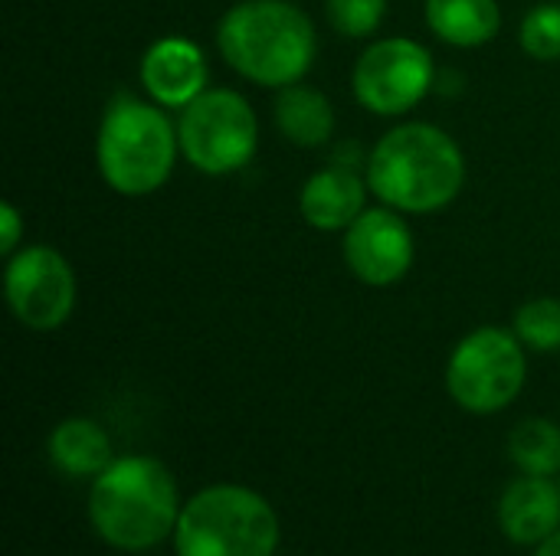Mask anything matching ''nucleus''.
<instances>
[{
    "mask_svg": "<svg viewBox=\"0 0 560 556\" xmlns=\"http://www.w3.org/2000/svg\"><path fill=\"white\" fill-rule=\"evenodd\" d=\"M371 193L400 213L446 210L466 184V157L450 131L430 121L390 128L364 161Z\"/></svg>",
    "mask_w": 560,
    "mask_h": 556,
    "instance_id": "1",
    "label": "nucleus"
},
{
    "mask_svg": "<svg viewBox=\"0 0 560 556\" xmlns=\"http://www.w3.org/2000/svg\"><path fill=\"white\" fill-rule=\"evenodd\" d=\"M217 49L233 72L279 92L308 75L318 33L292 0H240L217 23Z\"/></svg>",
    "mask_w": 560,
    "mask_h": 556,
    "instance_id": "2",
    "label": "nucleus"
},
{
    "mask_svg": "<svg viewBox=\"0 0 560 556\" xmlns=\"http://www.w3.org/2000/svg\"><path fill=\"white\" fill-rule=\"evenodd\" d=\"M180 492L154 456L115 459L89 488V524L115 551L144 554L174 537Z\"/></svg>",
    "mask_w": 560,
    "mask_h": 556,
    "instance_id": "3",
    "label": "nucleus"
},
{
    "mask_svg": "<svg viewBox=\"0 0 560 556\" xmlns=\"http://www.w3.org/2000/svg\"><path fill=\"white\" fill-rule=\"evenodd\" d=\"M180 157L177 125L151 98L115 95L98 121L95 164L118 197H151L158 193Z\"/></svg>",
    "mask_w": 560,
    "mask_h": 556,
    "instance_id": "4",
    "label": "nucleus"
},
{
    "mask_svg": "<svg viewBox=\"0 0 560 556\" xmlns=\"http://www.w3.org/2000/svg\"><path fill=\"white\" fill-rule=\"evenodd\" d=\"M276 508L246 485H210L184 501L174 551L177 556H276L279 551Z\"/></svg>",
    "mask_w": 560,
    "mask_h": 556,
    "instance_id": "5",
    "label": "nucleus"
},
{
    "mask_svg": "<svg viewBox=\"0 0 560 556\" xmlns=\"http://www.w3.org/2000/svg\"><path fill=\"white\" fill-rule=\"evenodd\" d=\"M525 344L509 328H476L469 331L446 360V390L453 403L472 416H492L509 410L528 380Z\"/></svg>",
    "mask_w": 560,
    "mask_h": 556,
    "instance_id": "6",
    "label": "nucleus"
},
{
    "mask_svg": "<svg viewBox=\"0 0 560 556\" xmlns=\"http://www.w3.org/2000/svg\"><path fill=\"white\" fill-rule=\"evenodd\" d=\"M184 161L207 174L226 177L243 170L259 151V118L236 88H207L177 118Z\"/></svg>",
    "mask_w": 560,
    "mask_h": 556,
    "instance_id": "7",
    "label": "nucleus"
},
{
    "mask_svg": "<svg viewBox=\"0 0 560 556\" xmlns=\"http://www.w3.org/2000/svg\"><path fill=\"white\" fill-rule=\"evenodd\" d=\"M436 85V66L423 43L410 36L374 39L354 62L351 88L361 108L381 118L413 111Z\"/></svg>",
    "mask_w": 560,
    "mask_h": 556,
    "instance_id": "8",
    "label": "nucleus"
},
{
    "mask_svg": "<svg viewBox=\"0 0 560 556\" xmlns=\"http://www.w3.org/2000/svg\"><path fill=\"white\" fill-rule=\"evenodd\" d=\"M3 295L13 318L30 331H59L79 301V282L69 259L52 246H23L7 256Z\"/></svg>",
    "mask_w": 560,
    "mask_h": 556,
    "instance_id": "9",
    "label": "nucleus"
},
{
    "mask_svg": "<svg viewBox=\"0 0 560 556\" xmlns=\"http://www.w3.org/2000/svg\"><path fill=\"white\" fill-rule=\"evenodd\" d=\"M341 256L348 272L371 285V288H390L407 279L417 259L413 233L400 210L394 206H368L341 239Z\"/></svg>",
    "mask_w": 560,
    "mask_h": 556,
    "instance_id": "10",
    "label": "nucleus"
},
{
    "mask_svg": "<svg viewBox=\"0 0 560 556\" xmlns=\"http://www.w3.org/2000/svg\"><path fill=\"white\" fill-rule=\"evenodd\" d=\"M138 75L148 98L158 102L161 108H187L210 88L207 52L187 36L154 39L141 56Z\"/></svg>",
    "mask_w": 560,
    "mask_h": 556,
    "instance_id": "11",
    "label": "nucleus"
},
{
    "mask_svg": "<svg viewBox=\"0 0 560 556\" xmlns=\"http://www.w3.org/2000/svg\"><path fill=\"white\" fill-rule=\"evenodd\" d=\"M368 174L358 164L335 161L302 184L299 213L318 233H345L368 210Z\"/></svg>",
    "mask_w": 560,
    "mask_h": 556,
    "instance_id": "12",
    "label": "nucleus"
},
{
    "mask_svg": "<svg viewBox=\"0 0 560 556\" xmlns=\"http://www.w3.org/2000/svg\"><path fill=\"white\" fill-rule=\"evenodd\" d=\"M499 528L518 547H538L560 531V485L541 475H518L499 498Z\"/></svg>",
    "mask_w": 560,
    "mask_h": 556,
    "instance_id": "13",
    "label": "nucleus"
},
{
    "mask_svg": "<svg viewBox=\"0 0 560 556\" xmlns=\"http://www.w3.org/2000/svg\"><path fill=\"white\" fill-rule=\"evenodd\" d=\"M46 456L69 478H98L115 462L108 433L85 416L62 419L46 439Z\"/></svg>",
    "mask_w": 560,
    "mask_h": 556,
    "instance_id": "14",
    "label": "nucleus"
},
{
    "mask_svg": "<svg viewBox=\"0 0 560 556\" xmlns=\"http://www.w3.org/2000/svg\"><path fill=\"white\" fill-rule=\"evenodd\" d=\"M272 118H276L279 134L285 141H292L295 147L328 144L335 134V125H338L331 98L322 88H312L302 82L279 88L276 105H272Z\"/></svg>",
    "mask_w": 560,
    "mask_h": 556,
    "instance_id": "15",
    "label": "nucleus"
},
{
    "mask_svg": "<svg viewBox=\"0 0 560 556\" xmlns=\"http://www.w3.org/2000/svg\"><path fill=\"white\" fill-rule=\"evenodd\" d=\"M423 13L433 36L456 49L486 46L502 29L499 0H427Z\"/></svg>",
    "mask_w": 560,
    "mask_h": 556,
    "instance_id": "16",
    "label": "nucleus"
},
{
    "mask_svg": "<svg viewBox=\"0 0 560 556\" xmlns=\"http://www.w3.org/2000/svg\"><path fill=\"white\" fill-rule=\"evenodd\" d=\"M509 459L522 475H560V426L545 416H528L509 433Z\"/></svg>",
    "mask_w": 560,
    "mask_h": 556,
    "instance_id": "17",
    "label": "nucleus"
},
{
    "mask_svg": "<svg viewBox=\"0 0 560 556\" xmlns=\"http://www.w3.org/2000/svg\"><path fill=\"white\" fill-rule=\"evenodd\" d=\"M515 338L535 354H558L560 351V298H532L515 311L512 321Z\"/></svg>",
    "mask_w": 560,
    "mask_h": 556,
    "instance_id": "18",
    "label": "nucleus"
},
{
    "mask_svg": "<svg viewBox=\"0 0 560 556\" xmlns=\"http://www.w3.org/2000/svg\"><path fill=\"white\" fill-rule=\"evenodd\" d=\"M518 43L538 62L560 59V3H535L518 26Z\"/></svg>",
    "mask_w": 560,
    "mask_h": 556,
    "instance_id": "19",
    "label": "nucleus"
},
{
    "mask_svg": "<svg viewBox=\"0 0 560 556\" xmlns=\"http://www.w3.org/2000/svg\"><path fill=\"white\" fill-rule=\"evenodd\" d=\"M325 16L338 36L368 39L387 16V0H325Z\"/></svg>",
    "mask_w": 560,
    "mask_h": 556,
    "instance_id": "20",
    "label": "nucleus"
},
{
    "mask_svg": "<svg viewBox=\"0 0 560 556\" xmlns=\"http://www.w3.org/2000/svg\"><path fill=\"white\" fill-rule=\"evenodd\" d=\"M23 229H26L23 213H20L10 200H3V203H0V252H3V256H13V252L20 249Z\"/></svg>",
    "mask_w": 560,
    "mask_h": 556,
    "instance_id": "21",
    "label": "nucleus"
},
{
    "mask_svg": "<svg viewBox=\"0 0 560 556\" xmlns=\"http://www.w3.org/2000/svg\"><path fill=\"white\" fill-rule=\"evenodd\" d=\"M535 556H560V531H558V534H551V537H548L545 544H538Z\"/></svg>",
    "mask_w": 560,
    "mask_h": 556,
    "instance_id": "22",
    "label": "nucleus"
}]
</instances>
